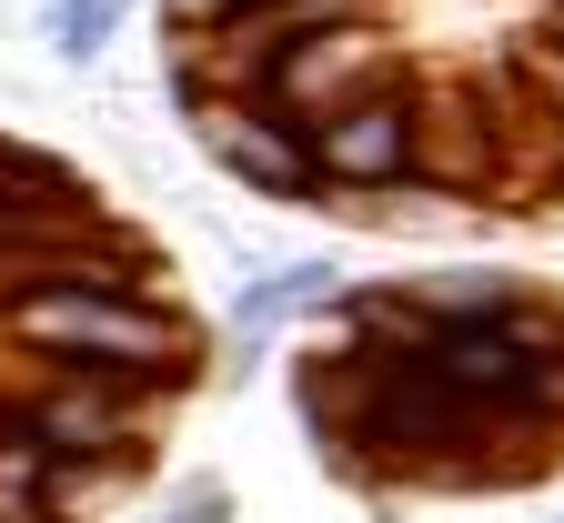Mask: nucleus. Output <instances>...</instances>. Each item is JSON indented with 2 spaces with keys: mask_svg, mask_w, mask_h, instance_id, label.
Masks as SVG:
<instances>
[{
  "mask_svg": "<svg viewBox=\"0 0 564 523\" xmlns=\"http://www.w3.org/2000/svg\"><path fill=\"white\" fill-rule=\"evenodd\" d=\"M0 352L61 362V372H121V383H152V393H182L202 372V342L172 313V292H82V282L11 292L0 303Z\"/></svg>",
  "mask_w": 564,
  "mask_h": 523,
  "instance_id": "obj_1",
  "label": "nucleus"
},
{
  "mask_svg": "<svg viewBox=\"0 0 564 523\" xmlns=\"http://www.w3.org/2000/svg\"><path fill=\"white\" fill-rule=\"evenodd\" d=\"M172 393L152 383H121V372H61V362H0V423L41 454H70V464H101V473H131L141 443H152Z\"/></svg>",
  "mask_w": 564,
  "mask_h": 523,
  "instance_id": "obj_2",
  "label": "nucleus"
},
{
  "mask_svg": "<svg viewBox=\"0 0 564 523\" xmlns=\"http://www.w3.org/2000/svg\"><path fill=\"white\" fill-rule=\"evenodd\" d=\"M393 70H403V51H393L383 11H364V21H333V31H303V41H282V51L252 70V91H242V101L282 111L293 131H313L323 111H343L352 91L393 81Z\"/></svg>",
  "mask_w": 564,
  "mask_h": 523,
  "instance_id": "obj_3",
  "label": "nucleus"
},
{
  "mask_svg": "<svg viewBox=\"0 0 564 523\" xmlns=\"http://www.w3.org/2000/svg\"><path fill=\"white\" fill-rule=\"evenodd\" d=\"M413 81L393 70V81L352 91L343 111H323L303 141H313V192H403L413 182Z\"/></svg>",
  "mask_w": 564,
  "mask_h": 523,
  "instance_id": "obj_4",
  "label": "nucleus"
},
{
  "mask_svg": "<svg viewBox=\"0 0 564 523\" xmlns=\"http://www.w3.org/2000/svg\"><path fill=\"white\" fill-rule=\"evenodd\" d=\"M182 111L202 131V152L223 162L242 192H262V201H313V141L282 121V111H262L242 91H202V81H182Z\"/></svg>",
  "mask_w": 564,
  "mask_h": 523,
  "instance_id": "obj_5",
  "label": "nucleus"
},
{
  "mask_svg": "<svg viewBox=\"0 0 564 523\" xmlns=\"http://www.w3.org/2000/svg\"><path fill=\"white\" fill-rule=\"evenodd\" d=\"M121 21H131V0H51V11H41V41H51L61 61H91Z\"/></svg>",
  "mask_w": 564,
  "mask_h": 523,
  "instance_id": "obj_6",
  "label": "nucleus"
},
{
  "mask_svg": "<svg viewBox=\"0 0 564 523\" xmlns=\"http://www.w3.org/2000/svg\"><path fill=\"white\" fill-rule=\"evenodd\" d=\"M514 81L534 91V121L564 141V51H554V41H524V51H514Z\"/></svg>",
  "mask_w": 564,
  "mask_h": 523,
  "instance_id": "obj_7",
  "label": "nucleus"
},
{
  "mask_svg": "<svg viewBox=\"0 0 564 523\" xmlns=\"http://www.w3.org/2000/svg\"><path fill=\"white\" fill-rule=\"evenodd\" d=\"M162 11H172V31H192V41H202V31H223L242 0H162Z\"/></svg>",
  "mask_w": 564,
  "mask_h": 523,
  "instance_id": "obj_8",
  "label": "nucleus"
},
{
  "mask_svg": "<svg viewBox=\"0 0 564 523\" xmlns=\"http://www.w3.org/2000/svg\"><path fill=\"white\" fill-rule=\"evenodd\" d=\"M544 41H554V51H564V0H554V21H544Z\"/></svg>",
  "mask_w": 564,
  "mask_h": 523,
  "instance_id": "obj_9",
  "label": "nucleus"
},
{
  "mask_svg": "<svg viewBox=\"0 0 564 523\" xmlns=\"http://www.w3.org/2000/svg\"><path fill=\"white\" fill-rule=\"evenodd\" d=\"M11 221H21V201H0V232H11Z\"/></svg>",
  "mask_w": 564,
  "mask_h": 523,
  "instance_id": "obj_10",
  "label": "nucleus"
},
{
  "mask_svg": "<svg viewBox=\"0 0 564 523\" xmlns=\"http://www.w3.org/2000/svg\"><path fill=\"white\" fill-rule=\"evenodd\" d=\"M364 11H383V0H364Z\"/></svg>",
  "mask_w": 564,
  "mask_h": 523,
  "instance_id": "obj_11",
  "label": "nucleus"
}]
</instances>
